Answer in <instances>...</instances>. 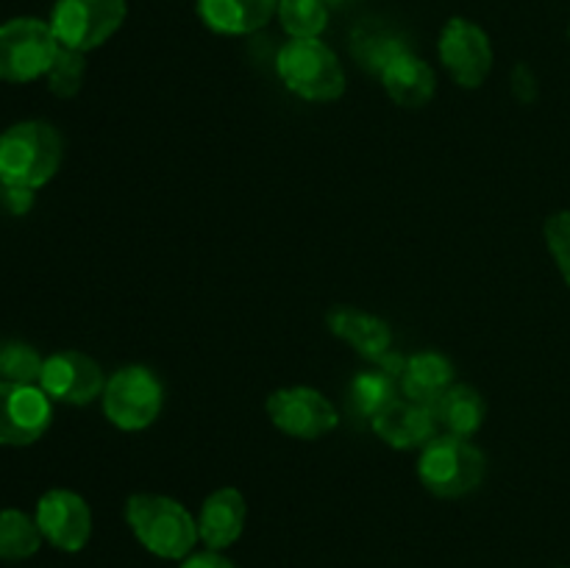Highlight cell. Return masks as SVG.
<instances>
[{
	"label": "cell",
	"instance_id": "24",
	"mask_svg": "<svg viewBox=\"0 0 570 568\" xmlns=\"http://www.w3.org/2000/svg\"><path fill=\"white\" fill-rule=\"evenodd\" d=\"M45 356L33 345L20 340H3L0 343V382L39 384Z\"/></svg>",
	"mask_w": 570,
	"mask_h": 568
},
{
	"label": "cell",
	"instance_id": "20",
	"mask_svg": "<svg viewBox=\"0 0 570 568\" xmlns=\"http://www.w3.org/2000/svg\"><path fill=\"white\" fill-rule=\"evenodd\" d=\"M404 50L412 48L399 37V33L379 26V22H362L354 31V37H351V53L356 56L362 70L373 72V76H379V72H382L395 56L404 53Z\"/></svg>",
	"mask_w": 570,
	"mask_h": 568
},
{
	"label": "cell",
	"instance_id": "19",
	"mask_svg": "<svg viewBox=\"0 0 570 568\" xmlns=\"http://www.w3.org/2000/svg\"><path fill=\"white\" fill-rule=\"evenodd\" d=\"M438 429L454 438L471 440L488 421V401L473 384H451L432 404Z\"/></svg>",
	"mask_w": 570,
	"mask_h": 568
},
{
	"label": "cell",
	"instance_id": "32",
	"mask_svg": "<svg viewBox=\"0 0 570 568\" xmlns=\"http://www.w3.org/2000/svg\"><path fill=\"white\" fill-rule=\"evenodd\" d=\"M568 37H570V31H568Z\"/></svg>",
	"mask_w": 570,
	"mask_h": 568
},
{
	"label": "cell",
	"instance_id": "11",
	"mask_svg": "<svg viewBox=\"0 0 570 568\" xmlns=\"http://www.w3.org/2000/svg\"><path fill=\"white\" fill-rule=\"evenodd\" d=\"M33 518H37L42 538L53 549L67 551V555L81 551L92 538V510H89L87 499L78 496L76 490L53 488L42 493Z\"/></svg>",
	"mask_w": 570,
	"mask_h": 568
},
{
	"label": "cell",
	"instance_id": "10",
	"mask_svg": "<svg viewBox=\"0 0 570 568\" xmlns=\"http://www.w3.org/2000/svg\"><path fill=\"white\" fill-rule=\"evenodd\" d=\"M53 421V401L39 384L0 382V445H31Z\"/></svg>",
	"mask_w": 570,
	"mask_h": 568
},
{
	"label": "cell",
	"instance_id": "18",
	"mask_svg": "<svg viewBox=\"0 0 570 568\" xmlns=\"http://www.w3.org/2000/svg\"><path fill=\"white\" fill-rule=\"evenodd\" d=\"M454 362L440 351H415L404 360L401 371V395L417 401V404L432 407L445 390L454 384Z\"/></svg>",
	"mask_w": 570,
	"mask_h": 568
},
{
	"label": "cell",
	"instance_id": "8",
	"mask_svg": "<svg viewBox=\"0 0 570 568\" xmlns=\"http://www.w3.org/2000/svg\"><path fill=\"white\" fill-rule=\"evenodd\" d=\"M265 412L278 432L295 440H321L340 423L332 399L309 384L273 390L265 401Z\"/></svg>",
	"mask_w": 570,
	"mask_h": 568
},
{
	"label": "cell",
	"instance_id": "1",
	"mask_svg": "<svg viewBox=\"0 0 570 568\" xmlns=\"http://www.w3.org/2000/svg\"><path fill=\"white\" fill-rule=\"evenodd\" d=\"M65 139L48 120H22L0 134V184L39 189L59 173Z\"/></svg>",
	"mask_w": 570,
	"mask_h": 568
},
{
	"label": "cell",
	"instance_id": "26",
	"mask_svg": "<svg viewBox=\"0 0 570 568\" xmlns=\"http://www.w3.org/2000/svg\"><path fill=\"white\" fill-rule=\"evenodd\" d=\"M543 237L557 271H560V276L566 278L570 287V209H560L546 217Z\"/></svg>",
	"mask_w": 570,
	"mask_h": 568
},
{
	"label": "cell",
	"instance_id": "28",
	"mask_svg": "<svg viewBox=\"0 0 570 568\" xmlns=\"http://www.w3.org/2000/svg\"><path fill=\"white\" fill-rule=\"evenodd\" d=\"M178 568H234V562L228 560L223 551L204 549V551H193L187 560H181V566Z\"/></svg>",
	"mask_w": 570,
	"mask_h": 568
},
{
	"label": "cell",
	"instance_id": "17",
	"mask_svg": "<svg viewBox=\"0 0 570 568\" xmlns=\"http://www.w3.org/2000/svg\"><path fill=\"white\" fill-rule=\"evenodd\" d=\"M200 22L220 37H248L276 17L278 0H195Z\"/></svg>",
	"mask_w": 570,
	"mask_h": 568
},
{
	"label": "cell",
	"instance_id": "3",
	"mask_svg": "<svg viewBox=\"0 0 570 568\" xmlns=\"http://www.w3.org/2000/svg\"><path fill=\"white\" fill-rule=\"evenodd\" d=\"M417 479L438 499H462L482 488L488 457L468 438L434 434L417 454Z\"/></svg>",
	"mask_w": 570,
	"mask_h": 568
},
{
	"label": "cell",
	"instance_id": "29",
	"mask_svg": "<svg viewBox=\"0 0 570 568\" xmlns=\"http://www.w3.org/2000/svg\"><path fill=\"white\" fill-rule=\"evenodd\" d=\"M3 200L6 206H9V212H14V215H26V212L33 206V189L3 187Z\"/></svg>",
	"mask_w": 570,
	"mask_h": 568
},
{
	"label": "cell",
	"instance_id": "31",
	"mask_svg": "<svg viewBox=\"0 0 570 568\" xmlns=\"http://www.w3.org/2000/svg\"><path fill=\"white\" fill-rule=\"evenodd\" d=\"M560 568H570V566H560Z\"/></svg>",
	"mask_w": 570,
	"mask_h": 568
},
{
	"label": "cell",
	"instance_id": "15",
	"mask_svg": "<svg viewBox=\"0 0 570 568\" xmlns=\"http://www.w3.org/2000/svg\"><path fill=\"white\" fill-rule=\"evenodd\" d=\"M248 501L237 488H217L204 499L198 512V538L206 549L223 551L243 538Z\"/></svg>",
	"mask_w": 570,
	"mask_h": 568
},
{
	"label": "cell",
	"instance_id": "23",
	"mask_svg": "<svg viewBox=\"0 0 570 568\" xmlns=\"http://www.w3.org/2000/svg\"><path fill=\"white\" fill-rule=\"evenodd\" d=\"M289 39H321L328 28L326 0H278L276 11Z\"/></svg>",
	"mask_w": 570,
	"mask_h": 568
},
{
	"label": "cell",
	"instance_id": "25",
	"mask_svg": "<svg viewBox=\"0 0 570 568\" xmlns=\"http://www.w3.org/2000/svg\"><path fill=\"white\" fill-rule=\"evenodd\" d=\"M83 78H87V53L70 48H59L53 65L45 72L48 89L61 100L76 98L83 87Z\"/></svg>",
	"mask_w": 570,
	"mask_h": 568
},
{
	"label": "cell",
	"instance_id": "16",
	"mask_svg": "<svg viewBox=\"0 0 570 568\" xmlns=\"http://www.w3.org/2000/svg\"><path fill=\"white\" fill-rule=\"evenodd\" d=\"M384 92L401 109H423L432 104L434 92H438V76H434L432 65L415 53V50H404L395 56L382 72H379Z\"/></svg>",
	"mask_w": 570,
	"mask_h": 568
},
{
	"label": "cell",
	"instance_id": "22",
	"mask_svg": "<svg viewBox=\"0 0 570 568\" xmlns=\"http://www.w3.org/2000/svg\"><path fill=\"white\" fill-rule=\"evenodd\" d=\"M42 540L45 538L37 527V518L14 510V507L0 510V560H28V557L37 555Z\"/></svg>",
	"mask_w": 570,
	"mask_h": 568
},
{
	"label": "cell",
	"instance_id": "2",
	"mask_svg": "<svg viewBox=\"0 0 570 568\" xmlns=\"http://www.w3.org/2000/svg\"><path fill=\"white\" fill-rule=\"evenodd\" d=\"M126 523L134 538L161 560H187L198 546V518L161 493H134L126 499Z\"/></svg>",
	"mask_w": 570,
	"mask_h": 568
},
{
	"label": "cell",
	"instance_id": "27",
	"mask_svg": "<svg viewBox=\"0 0 570 568\" xmlns=\"http://www.w3.org/2000/svg\"><path fill=\"white\" fill-rule=\"evenodd\" d=\"M512 95L521 104H534L538 100V78H534V72L527 65H518L515 72H512Z\"/></svg>",
	"mask_w": 570,
	"mask_h": 568
},
{
	"label": "cell",
	"instance_id": "6",
	"mask_svg": "<svg viewBox=\"0 0 570 568\" xmlns=\"http://www.w3.org/2000/svg\"><path fill=\"white\" fill-rule=\"evenodd\" d=\"M61 45L48 20L14 17L0 26V81L28 84L45 78Z\"/></svg>",
	"mask_w": 570,
	"mask_h": 568
},
{
	"label": "cell",
	"instance_id": "14",
	"mask_svg": "<svg viewBox=\"0 0 570 568\" xmlns=\"http://www.w3.org/2000/svg\"><path fill=\"white\" fill-rule=\"evenodd\" d=\"M326 326L334 337L348 343L356 354L376 365L393 351V326L360 306H334L326 315Z\"/></svg>",
	"mask_w": 570,
	"mask_h": 568
},
{
	"label": "cell",
	"instance_id": "30",
	"mask_svg": "<svg viewBox=\"0 0 570 568\" xmlns=\"http://www.w3.org/2000/svg\"><path fill=\"white\" fill-rule=\"evenodd\" d=\"M326 3L328 6H332V3H345V0H326Z\"/></svg>",
	"mask_w": 570,
	"mask_h": 568
},
{
	"label": "cell",
	"instance_id": "4",
	"mask_svg": "<svg viewBox=\"0 0 570 568\" xmlns=\"http://www.w3.org/2000/svg\"><path fill=\"white\" fill-rule=\"evenodd\" d=\"M284 87L309 104H332L345 95V67L323 39H289L276 56Z\"/></svg>",
	"mask_w": 570,
	"mask_h": 568
},
{
	"label": "cell",
	"instance_id": "7",
	"mask_svg": "<svg viewBox=\"0 0 570 568\" xmlns=\"http://www.w3.org/2000/svg\"><path fill=\"white\" fill-rule=\"evenodd\" d=\"M126 14V0H56L48 22L61 48L89 53L120 31Z\"/></svg>",
	"mask_w": 570,
	"mask_h": 568
},
{
	"label": "cell",
	"instance_id": "9",
	"mask_svg": "<svg viewBox=\"0 0 570 568\" xmlns=\"http://www.w3.org/2000/svg\"><path fill=\"white\" fill-rule=\"evenodd\" d=\"M438 56L451 81L462 89H479L493 70V42L479 22L451 17L438 39Z\"/></svg>",
	"mask_w": 570,
	"mask_h": 568
},
{
	"label": "cell",
	"instance_id": "21",
	"mask_svg": "<svg viewBox=\"0 0 570 568\" xmlns=\"http://www.w3.org/2000/svg\"><path fill=\"white\" fill-rule=\"evenodd\" d=\"M399 379L390 371H384L382 365H376L373 371H362L360 376H354V382H351L348 388L351 410H356V415L367 418V421H373V415L382 412L384 407L393 399H399Z\"/></svg>",
	"mask_w": 570,
	"mask_h": 568
},
{
	"label": "cell",
	"instance_id": "5",
	"mask_svg": "<svg viewBox=\"0 0 570 568\" xmlns=\"http://www.w3.org/2000/svg\"><path fill=\"white\" fill-rule=\"evenodd\" d=\"M100 404L111 427L122 432H142L154 427L156 418L161 415L165 388L150 368L126 365L106 379Z\"/></svg>",
	"mask_w": 570,
	"mask_h": 568
},
{
	"label": "cell",
	"instance_id": "13",
	"mask_svg": "<svg viewBox=\"0 0 570 568\" xmlns=\"http://www.w3.org/2000/svg\"><path fill=\"white\" fill-rule=\"evenodd\" d=\"M371 427L384 445L399 451H421L434 434H440L432 407L417 404L406 395H399L376 412Z\"/></svg>",
	"mask_w": 570,
	"mask_h": 568
},
{
	"label": "cell",
	"instance_id": "12",
	"mask_svg": "<svg viewBox=\"0 0 570 568\" xmlns=\"http://www.w3.org/2000/svg\"><path fill=\"white\" fill-rule=\"evenodd\" d=\"M39 388L48 393L50 401L83 407L104 395L106 376L104 368L92 356L81 354V351H56V354L45 356Z\"/></svg>",
	"mask_w": 570,
	"mask_h": 568
}]
</instances>
